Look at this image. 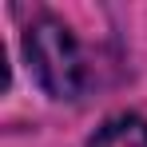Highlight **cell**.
Listing matches in <instances>:
<instances>
[{
    "instance_id": "6da1fadb",
    "label": "cell",
    "mask_w": 147,
    "mask_h": 147,
    "mask_svg": "<svg viewBox=\"0 0 147 147\" xmlns=\"http://www.w3.org/2000/svg\"><path fill=\"white\" fill-rule=\"evenodd\" d=\"M24 60L36 84L48 92L52 99H76L88 84V64L84 52L76 44L72 28L60 24L56 16H40L36 24L24 32Z\"/></svg>"
},
{
    "instance_id": "7a4b0ae2",
    "label": "cell",
    "mask_w": 147,
    "mask_h": 147,
    "mask_svg": "<svg viewBox=\"0 0 147 147\" xmlns=\"http://www.w3.org/2000/svg\"><path fill=\"white\" fill-rule=\"evenodd\" d=\"M88 147H147V119L143 115H111L96 127V135L88 139Z\"/></svg>"
}]
</instances>
